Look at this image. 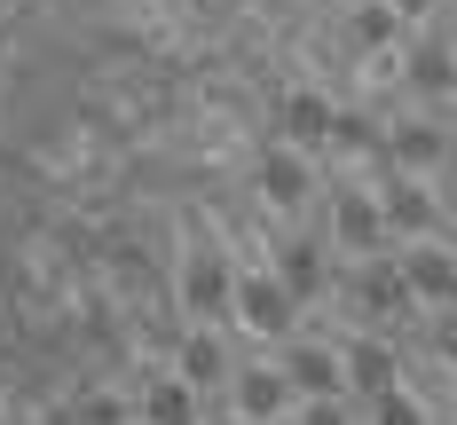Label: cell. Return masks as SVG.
<instances>
[{
	"label": "cell",
	"instance_id": "cell-1",
	"mask_svg": "<svg viewBox=\"0 0 457 425\" xmlns=\"http://www.w3.org/2000/svg\"><path fill=\"white\" fill-rule=\"evenodd\" d=\"M418 307L411 276H403V252H378V260H347L339 268V323L347 331H395Z\"/></svg>",
	"mask_w": 457,
	"mask_h": 425
},
{
	"label": "cell",
	"instance_id": "cell-2",
	"mask_svg": "<svg viewBox=\"0 0 457 425\" xmlns=\"http://www.w3.org/2000/svg\"><path fill=\"white\" fill-rule=\"evenodd\" d=\"M323 236H331V252L339 260H378V252H403L395 229H386V205H378V189L363 174H339V182H323Z\"/></svg>",
	"mask_w": 457,
	"mask_h": 425
},
{
	"label": "cell",
	"instance_id": "cell-3",
	"mask_svg": "<svg viewBox=\"0 0 457 425\" xmlns=\"http://www.w3.org/2000/svg\"><path fill=\"white\" fill-rule=\"evenodd\" d=\"M237 260H228L213 236H197L182 260H174V307L189 323H237Z\"/></svg>",
	"mask_w": 457,
	"mask_h": 425
},
{
	"label": "cell",
	"instance_id": "cell-4",
	"mask_svg": "<svg viewBox=\"0 0 457 425\" xmlns=\"http://www.w3.org/2000/svg\"><path fill=\"white\" fill-rule=\"evenodd\" d=\"M228 331H237V339H261V347H284V339L308 331V299L261 260V268L237 276V323H228Z\"/></svg>",
	"mask_w": 457,
	"mask_h": 425
},
{
	"label": "cell",
	"instance_id": "cell-5",
	"mask_svg": "<svg viewBox=\"0 0 457 425\" xmlns=\"http://www.w3.org/2000/svg\"><path fill=\"white\" fill-rule=\"evenodd\" d=\"M323 158L308 150H292V142H261V158H253V197L269 205L276 221H300V213H316L323 205Z\"/></svg>",
	"mask_w": 457,
	"mask_h": 425
},
{
	"label": "cell",
	"instance_id": "cell-6",
	"mask_svg": "<svg viewBox=\"0 0 457 425\" xmlns=\"http://www.w3.org/2000/svg\"><path fill=\"white\" fill-rule=\"evenodd\" d=\"M395 94L411 102H434V110H457V47L442 24H418L403 55H395Z\"/></svg>",
	"mask_w": 457,
	"mask_h": 425
},
{
	"label": "cell",
	"instance_id": "cell-7",
	"mask_svg": "<svg viewBox=\"0 0 457 425\" xmlns=\"http://www.w3.org/2000/svg\"><path fill=\"white\" fill-rule=\"evenodd\" d=\"M450 150H457V110H434V102H395V110H386V158H395V166L442 174Z\"/></svg>",
	"mask_w": 457,
	"mask_h": 425
},
{
	"label": "cell",
	"instance_id": "cell-8",
	"mask_svg": "<svg viewBox=\"0 0 457 425\" xmlns=\"http://www.w3.org/2000/svg\"><path fill=\"white\" fill-rule=\"evenodd\" d=\"M331 127H339V94H323V87H284L269 110V142H292L323 166H331Z\"/></svg>",
	"mask_w": 457,
	"mask_h": 425
},
{
	"label": "cell",
	"instance_id": "cell-9",
	"mask_svg": "<svg viewBox=\"0 0 457 425\" xmlns=\"http://www.w3.org/2000/svg\"><path fill=\"white\" fill-rule=\"evenodd\" d=\"M221 402H228L245 425H284L292 410H300V394H292V378H284V363H276V355H245Z\"/></svg>",
	"mask_w": 457,
	"mask_h": 425
},
{
	"label": "cell",
	"instance_id": "cell-10",
	"mask_svg": "<svg viewBox=\"0 0 457 425\" xmlns=\"http://www.w3.org/2000/svg\"><path fill=\"white\" fill-rule=\"evenodd\" d=\"M276 363L292 378L300 402H323V394H347V355H339V331H300L276 347Z\"/></svg>",
	"mask_w": 457,
	"mask_h": 425
},
{
	"label": "cell",
	"instance_id": "cell-11",
	"mask_svg": "<svg viewBox=\"0 0 457 425\" xmlns=\"http://www.w3.org/2000/svg\"><path fill=\"white\" fill-rule=\"evenodd\" d=\"M237 331L228 323H189L182 331V347H174V371L197 386V394H228V378H237Z\"/></svg>",
	"mask_w": 457,
	"mask_h": 425
},
{
	"label": "cell",
	"instance_id": "cell-12",
	"mask_svg": "<svg viewBox=\"0 0 457 425\" xmlns=\"http://www.w3.org/2000/svg\"><path fill=\"white\" fill-rule=\"evenodd\" d=\"M205 410H213V394H197L174 363H150L135 386V418L142 425H205Z\"/></svg>",
	"mask_w": 457,
	"mask_h": 425
},
{
	"label": "cell",
	"instance_id": "cell-13",
	"mask_svg": "<svg viewBox=\"0 0 457 425\" xmlns=\"http://www.w3.org/2000/svg\"><path fill=\"white\" fill-rule=\"evenodd\" d=\"M339 355H347V394H355V402H370V394H386V386L411 378V355H403L386 331H347Z\"/></svg>",
	"mask_w": 457,
	"mask_h": 425
},
{
	"label": "cell",
	"instance_id": "cell-14",
	"mask_svg": "<svg viewBox=\"0 0 457 425\" xmlns=\"http://www.w3.org/2000/svg\"><path fill=\"white\" fill-rule=\"evenodd\" d=\"M411 32L418 24L395 8V0H355V8H347V47H355V63H395Z\"/></svg>",
	"mask_w": 457,
	"mask_h": 425
},
{
	"label": "cell",
	"instance_id": "cell-15",
	"mask_svg": "<svg viewBox=\"0 0 457 425\" xmlns=\"http://www.w3.org/2000/svg\"><path fill=\"white\" fill-rule=\"evenodd\" d=\"M403 276H411L418 307H457V244H450V236L403 244Z\"/></svg>",
	"mask_w": 457,
	"mask_h": 425
},
{
	"label": "cell",
	"instance_id": "cell-16",
	"mask_svg": "<svg viewBox=\"0 0 457 425\" xmlns=\"http://www.w3.org/2000/svg\"><path fill=\"white\" fill-rule=\"evenodd\" d=\"M363 418H370V425H442V418H434V402H426V386H411V378H403V386H386V394H370Z\"/></svg>",
	"mask_w": 457,
	"mask_h": 425
},
{
	"label": "cell",
	"instance_id": "cell-17",
	"mask_svg": "<svg viewBox=\"0 0 457 425\" xmlns=\"http://www.w3.org/2000/svg\"><path fill=\"white\" fill-rule=\"evenodd\" d=\"M63 425H135V402H127V394H103V386H95V394H79V402L63 410Z\"/></svg>",
	"mask_w": 457,
	"mask_h": 425
},
{
	"label": "cell",
	"instance_id": "cell-18",
	"mask_svg": "<svg viewBox=\"0 0 457 425\" xmlns=\"http://www.w3.org/2000/svg\"><path fill=\"white\" fill-rule=\"evenodd\" d=\"M292 418H300V425H370L355 394H323V402H300Z\"/></svg>",
	"mask_w": 457,
	"mask_h": 425
},
{
	"label": "cell",
	"instance_id": "cell-19",
	"mask_svg": "<svg viewBox=\"0 0 457 425\" xmlns=\"http://www.w3.org/2000/svg\"><path fill=\"white\" fill-rule=\"evenodd\" d=\"M426 355L457 378V307H434V323H426Z\"/></svg>",
	"mask_w": 457,
	"mask_h": 425
},
{
	"label": "cell",
	"instance_id": "cell-20",
	"mask_svg": "<svg viewBox=\"0 0 457 425\" xmlns=\"http://www.w3.org/2000/svg\"><path fill=\"white\" fill-rule=\"evenodd\" d=\"M395 8H403L411 24H434V16H442V0H395Z\"/></svg>",
	"mask_w": 457,
	"mask_h": 425
},
{
	"label": "cell",
	"instance_id": "cell-21",
	"mask_svg": "<svg viewBox=\"0 0 457 425\" xmlns=\"http://www.w3.org/2000/svg\"><path fill=\"white\" fill-rule=\"evenodd\" d=\"M434 182H442V197H450V213H457V150L442 158V174H434Z\"/></svg>",
	"mask_w": 457,
	"mask_h": 425
},
{
	"label": "cell",
	"instance_id": "cell-22",
	"mask_svg": "<svg viewBox=\"0 0 457 425\" xmlns=\"http://www.w3.org/2000/svg\"><path fill=\"white\" fill-rule=\"evenodd\" d=\"M442 418H450V425H457V378H450V394H442Z\"/></svg>",
	"mask_w": 457,
	"mask_h": 425
},
{
	"label": "cell",
	"instance_id": "cell-23",
	"mask_svg": "<svg viewBox=\"0 0 457 425\" xmlns=\"http://www.w3.org/2000/svg\"><path fill=\"white\" fill-rule=\"evenodd\" d=\"M442 32H450V47H457V16H450V24H442Z\"/></svg>",
	"mask_w": 457,
	"mask_h": 425
},
{
	"label": "cell",
	"instance_id": "cell-24",
	"mask_svg": "<svg viewBox=\"0 0 457 425\" xmlns=\"http://www.w3.org/2000/svg\"><path fill=\"white\" fill-rule=\"evenodd\" d=\"M450 244H457V221H450Z\"/></svg>",
	"mask_w": 457,
	"mask_h": 425
},
{
	"label": "cell",
	"instance_id": "cell-25",
	"mask_svg": "<svg viewBox=\"0 0 457 425\" xmlns=\"http://www.w3.org/2000/svg\"><path fill=\"white\" fill-rule=\"evenodd\" d=\"M284 425H300V418H284Z\"/></svg>",
	"mask_w": 457,
	"mask_h": 425
},
{
	"label": "cell",
	"instance_id": "cell-26",
	"mask_svg": "<svg viewBox=\"0 0 457 425\" xmlns=\"http://www.w3.org/2000/svg\"><path fill=\"white\" fill-rule=\"evenodd\" d=\"M442 425H450V418H442Z\"/></svg>",
	"mask_w": 457,
	"mask_h": 425
},
{
	"label": "cell",
	"instance_id": "cell-27",
	"mask_svg": "<svg viewBox=\"0 0 457 425\" xmlns=\"http://www.w3.org/2000/svg\"><path fill=\"white\" fill-rule=\"evenodd\" d=\"M135 425H142V418H135Z\"/></svg>",
	"mask_w": 457,
	"mask_h": 425
}]
</instances>
